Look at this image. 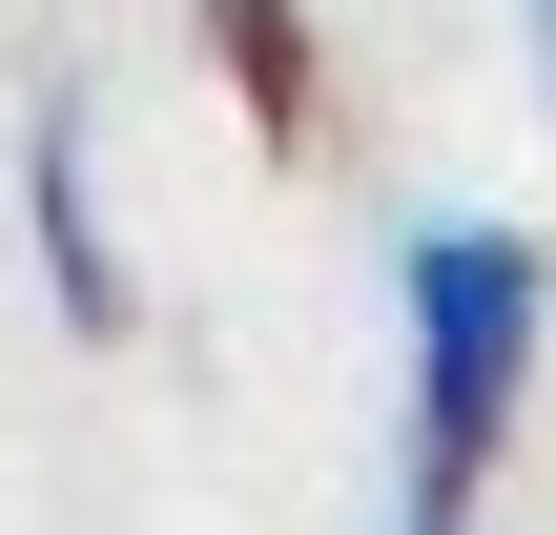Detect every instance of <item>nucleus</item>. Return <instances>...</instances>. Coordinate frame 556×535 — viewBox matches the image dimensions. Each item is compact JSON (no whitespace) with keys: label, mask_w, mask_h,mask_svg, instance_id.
<instances>
[{"label":"nucleus","mask_w":556,"mask_h":535,"mask_svg":"<svg viewBox=\"0 0 556 535\" xmlns=\"http://www.w3.org/2000/svg\"><path fill=\"white\" fill-rule=\"evenodd\" d=\"M536 82H556V0H536Z\"/></svg>","instance_id":"obj_3"},{"label":"nucleus","mask_w":556,"mask_h":535,"mask_svg":"<svg viewBox=\"0 0 556 535\" xmlns=\"http://www.w3.org/2000/svg\"><path fill=\"white\" fill-rule=\"evenodd\" d=\"M392 330H413V495L475 515V474L516 454V392H536V330H556V247L536 227H413L392 247Z\"/></svg>","instance_id":"obj_1"},{"label":"nucleus","mask_w":556,"mask_h":535,"mask_svg":"<svg viewBox=\"0 0 556 535\" xmlns=\"http://www.w3.org/2000/svg\"><path fill=\"white\" fill-rule=\"evenodd\" d=\"M21 206H41V268H62V309L103 330V309H124V247H103V206H83V124H62V103H41V165H21Z\"/></svg>","instance_id":"obj_2"}]
</instances>
